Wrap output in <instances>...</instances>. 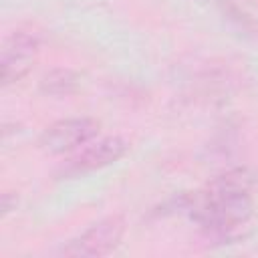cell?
Listing matches in <instances>:
<instances>
[{
	"mask_svg": "<svg viewBox=\"0 0 258 258\" xmlns=\"http://www.w3.org/2000/svg\"><path fill=\"white\" fill-rule=\"evenodd\" d=\"M252 208L248 173L232 169L208 183L194 206V218L210 234L232 238L250 222Z\"/></svg>",
	"mask_w": 258,
	"mask_h": 258,
	"instance_id": "6da1fadb",
	"label": "cell"
},
{
	"mask_svg": "<svg viewBox=\"0 0 258 258\" xmlns=\"http://www.w3.org/2000/svg\"><path fill=\"white\" fill-rule=\"evenodd\" d=\"M99 133V121L91 117L60 119L46 127L40 135V147L48 153H67L89 143Z\"/></svg>",
	"mask_w": 258,
	"mask_h": 258,
	"instance_id": "3957f363",
	"label": "cell"
},
{
	"mask_svg": "<svg viewBox=\"0 0 258 258\" xmlns=\"http://www.w3.org/2000/svg\"><path fill=\"white\" fill-rule=\"evenodd\" d=\"M127 151V143L121 137H103L97 139L93 143H85V147L81 151H77L64 165V173L67 175H79V173H87V171H95L101 169L105 165L115 163L117 159H121Z\"/></svg>",
	"mask_w": 258,
	"mask_h": 258,
	"instance_id": "277c9868",
	"label": "cell"
},
{
	"mask_svg": "<svg viewBox=\"0 0 258 258\" xmlns=\"http://www.w3.org/2000/svg\"><path fill=\"white\" fill-rule=\"evenodd\" d=\"M125 222L119 216H109L87 228L79 238L71 240L60 252L75 258H99L111 254L123 240Z\"/></svg>",
	"mask_w": 258,
	"mask_h": 258,
	"instance_id": "7a4b0ae2",
	"label": "cell"
},
{
	"mask_svg": "<svg viewBox=\"0 0 258 258\" xmlns=\"http://www.w3.org/2000/svg\"><path fill=\"white\" fill-rule=\"evenodd\" d=\"M38 50V36L32 32H24V30H16L12 32L2 48V83L10 85L18 79H22L28 69L30 62L34 58Z\"/></svg>",
	"mask_w": 258,
	"mask_h": 258,
	"instance_id": "5b68a950",
	"label": "cell"
},
{
	"mask_svg": "<svg viewBox=\"0 0 258 258\" xmlns=\"http://www.w3.org/2000/svg\"><path fill=\"white\" fill-rule=\"evenodd\" d=\"M79 87V77L71 69H52L40 79V91L52 97L73 95Z\"/></svg>",
	"mask_w": 258,
	"mask_h": 258,
	"instance_id": "8992f818",
	"label": "cell"
}]
</instances>
